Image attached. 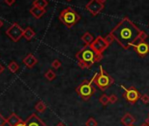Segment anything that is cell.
Returning a JSON list of instances; mask_svg holds the SVG:
<instances>
[{"mask_svg": "<svg viewBox=\"0 0 149 126\" xmlns=\"http://www.w3.org/2000/svg\"><path fill=\"white\" fill-rule=\"evenodd\" d=\"M147 37H148L147 33H146V32H144V31H141V32H140V34H139V41H145V40L147 39Z\"/></svg>", "mask_w": 149, "mask_h": 126, "instance_id": "d4e9b609", "label": "cell"}, {"mask_svg": "<svg viewBox=\"0 0 149 126\" xmlns=\"http://www.w3.org/2000/svg\"><path fill=\"white\" fill-rule=\"evenodd\" d=\"M94 79L95 76H93L92 79L89 81H83L76 89V93L81 96V97L84 101H88L96 91V89L94 87Z\"/></svg>", "mask_w": 149, "mask_h": 126, "instance_id": "5b68a950", "label": "cell"}, {"mask_svg": "<svg viewBox=\"0 0 149 126\" xmlns=\"http://www.w3.org/2000/svg\"><path fill=\"white\" fill-rule=\"evenodd\" d=\"M48 3L46 0H34L33 1V6H37L41 9H45Z\"/></svg>", "mask_w": 149, "mask_h": 126, "instance_id": "ac0fdd59", "label": "cell"}, {"mask_svg": "<svg viewBox=\"0 0 149 126\" xmlns=\"http://www.w3.org/2000/svg\"><path fill=\"white\" fill-rule=\"evenodd\" d=\"M30 13L36 19H40L41 18L45 13H46V10L45 9H41V8H39L37 6H33L31 9H30Z\"/></svg>", "mask_w": 149, "mask_h": 126, "instance_id": "5bb4252c", "label": "cell"}, {"mask_svg": "<svg viewBox=\"0 0 149 126\" xmlns=\"http://www.w3.org/2000/svg\"><path fill=\"white\" fill-rule=\"evenodd\" d=\"M67 1H68V2H70V1H71V0H67Z\"/></svg>", "mask_w": 149, "mask_h": 126, "instance_id": "74e56055", "label": "cell"}, {"mask_svg": "<svg viewBox=\"0 0 149 126\" xmlns=\"http://www.w3.org/2000/svg\"><path fill=\"white\" fill-rule=\"evenodd\" d=\"M81 39L82 40V42L85 44V46H90L92 43H93V41L95 40L93 35L89 32H86L82 37H81Z\"/></svg>", "mask_w": 149, "mask_h": 126, "instance_id": "9a60e30c", "label": "cell"}, {"mask_svg": "<svg viewBox=\"0 0 149 126\" xmlns=\"http://www.w3.org/2000/svg\"><path fill=\"white\" fill-rule=\"evenodd\" d=\"M52 67L55 68V69H58L62 67V62L59 61V60H55L53 62H52Z\"/></svg>", "mask_w": 149, "mask_h": 126, "instance_id": "484cf974", "label": "cell"}, {"mask_svg": "<svg viewBox=\"0 0 149 126\" xmlns=\"http://www.w3.org/2000/svg\"><path fill=\"white\" fill-rule=\"evenodd\" d=\"M5 70V68H4V67L1 65V64H0V74H1L2 73H3V71Z\"/></svg>", "mask_w": 149, "mask_h": 126, "instance_id": "4dcf8cb0", "label": "cell"}, {"mask_svg": "<svg viewBox=\"0 0 149 126\" xmlns=\"http://www.w3.org/2000/svg\"><path fill=\"white\" fill-rule=\"evenodd\" d=\"M7 123V119H6L1 114H0V126H5Z\"/></svg>", "mask_w": 149, "mask_h": 126, "instance_id": "f1b7e54d", "label": "cell"}, {"mask_svg": "<svg viewBox=\"0 0 149 126\" xmlns=\"http://www.w3.org/2000/svg\"><path fill=\"white\" fill-rule=\"evenodd\" d=\"M85 125H86V126H97V122L96 121L95 118L89 117V118L86 121Z\"/></svg>", "mask_w": 149, "mask_h": 126, "instance_id": "603a6c76", "label": "cell"}, {"mask_svg": "<svg viewBox=\"0 0 149 126\" xmlns=\"http://www.w3.org/2000/svg\"><path fill=\"white\" fill-rule=\"evenodd\" d=\"M2 25H3V21L0 20V27H2Z\"/></svg>", "mask_w": 149, "mask_h": 126, "instance_id": "8d00e7d4", "label": "cell"}, {"mask_svg": "<svg viewBox=\"0 0 149 126\" xmlns=\"http://www.w3.org/2000/svg\"><path fill=\"white\" fill-rule=\"evenodd\" d=\"M85 7L93 16H96L104 10L105 6L101 2H99V0H90Z\"/></svg>", "mask_w": 149, "mask_h": 126, "instance_id": "9c48e42d", "label": "cell"}, {"mask_svg": "<svg viewBox=\"0 0 149 126\" xmlns=\"http://www.w3.org/2000/svg\"><path fill=\"white\" fill-rule=\"evenodd\" d=\"M107 1V0H99V2H101L102 4H104V3H105Z\"/></svg>", "mask_w": 149, "mask_h": 126, "instance_id": "d590c367", "label": "cell"}, {"mask_svg": "<svg viewBox=\"0 0 149 126\" xmlns=\"http://www.w3.org/2000/svg\"><path fill=\"white\" fill-rule=\"evenodd\" d=\"M90 47L97 54H103V53L109 47V45L106 43V41L105 40V38H103L102 36H97L95 39V40L93 41V43L90 45Z\"/></svg>", "mask_w": 149, "mask_h": 126, "instance_id": "ba28073f", "label": "cell"}, {"mask_svg": "<svg viewBox=\"0 0 149 126\" xmlns=\"http://www.w3.org/2000/svg\"><path fill=\"white\" fill-rule=\"evenodd\" d=\"M22 119H20L15 113H12L8 118H7V123H9L10 126H16L19 123H22Z\"/></svg>", "mask_w": 149, "mask_h": 126, "instance_id": "2e32d148", "label": "cell"}, {"mask_svg": "<svg viewBox=\"0 0 149 126\" xmlns=\"http://www.w3.org/2000/svg\"><path fill=\"white\" fill-rule=\"evenodd\" d=\"M136 119L130 114V113H126L125 114L122 118H121V123L125 125V126H132L133 123H135Z\"/></svg>", "mask_w": 149, "mask_h": 126, "instance_id": "4fadbf2b", "label": "cell"}, {"mask_svg": "<svg viewBox=\"0 0 149 126\" xmlns=\"http://www.w3.org/2000/svg\"><path fill=\"white\" fill-rule=\"evenodd\" d=\"M45 77L48 80V81H53V80H55V77H56V74H55V73L53 71V70H51V69H49V70H47V72L45 74Z\"/></svg>", "mask_w": 149, "mask_h": 126, "instance_id": "44dd1931", "label": "cell"}, {"mask_svg": "<svg viewBox=\"0 0 149 126\" xmlns=\"http://www.w3.org/2000/svg\"><path fill=\"white\" fill-rule=\"evenodd\" d=\"M34 35H35V32H34V31L31 27H27V28H26V30H24L23 37H25L26 39L30 40V39H32L34 37Z\"/></svg>", "mask_w": 149, "mask_h": 126, "instance_id": "e0dca14e", "label": "cell"}, {"mask_svg": "<svg viewBox=\"0 0 149 126\" xmlns=\"http://www.w3.org/2000/svg\"><path fill=\"white\" fill-rule=\"evenodd\" d=\"M141 30L127 17L124 18L111 32L115 40L124 48L129 49L139 40Z\"/></svg>", "mask_w": 149, "mask_h": 126, "instance_id": "6da1fadb", "label": "cell"}, {"mask_svg": "<svg viewBox=\"0 0 149 126\" xmlns=\"http://www.w3.org/2000/svg\"><path fill=\"white\" fill-rule=\"evenodd\" d=\"M140 57H145L149 53V45L145 41H139L138 44L132 46Z\"/></svg>", "mask_w": 149, "mask_h": 126, "instance_id": "30bf717a", "label": "cell"}, {"mask_svg": "<svg viewBox=\"0 0 149 126\" xmlns=\"http://www.w3.org/2000/svg\"><path fill=\"white\" fill-rule=\"evenodd\" d=\"M140 100H141V102H142L143 103L146 104V103H149V96L146 95V94H144V95H142V96H140Z\"/></svg>", "mask_w": 149, "mask_h": 126, "instance_id": "4316f807", "label": "cell"}, {"mask_svg": "<svg viewBox=\"0 0 149 126\" xmlns=\"http://www.w3.org/2000/svg\"><path fill=\"white\" fill-rule=\"evenodd\" d=\"M76 58L81 68H89L93 64L99 62L103 59V54H97L90 46H85L76 54Z\"/></svg>", "mask_w": 149, "mask_h": 126, "instance_id": "7a4b0ae2", "label": "cell"}, {"mask_svg": "<svg viewBox=\"0 0 149 126\" xmlns=\"http://www.w3.org/2000/svg\"><path fill=\"white\" fill-rule=\"evenodd\" d=\"M6 34L14 41V42H18L21 37L24 34V30L17 24L14 23L12 24V25L11 27H9L6 31Z\"/></svg>", "mask_w": 149, "mask_h": 126, "instance_id": "52a82bcc", "label": "cell"}, {"mask_svg": "<svg viewBox=\"0 0 149 126\" xmlns=\"http://www.w3.org/2000/svg\"><path fill=\"white\" fill-rule=\"evenodd\" d=\"M5 2H6L8 6H12V4L15 3V0H5Z\"/></svg>", "mask_w": 149, "mask_h": 126, "instance_id": "f546056e", "label": "cell"}, {"mask_svg": "<svg viewBox=\"0 0 149 126\" xmlns=\"http://www.w3.org/2000/svg\"><path fill=\"white\" fill-rule=\"evenodd\" d=\"M35 109L40 112V113H43L46 109V105L42 102V101H40L36 105H35Z\"/></svg>", "mask_w": 149, "mask_h": 126, "instance_id": "d6986e66", "label": "cell"}, {"mask_svg": "<svg viewBox=\"0 0 149 126\" xmlns=\"http://www.w3.org/2000/svg\"><path fill=\"white\" fill-rule=\"evenodd\" d=\"M94 76V84L102 91L106 90L114 83V79L105 71L102 66H100V72L95 74Z\"/></svg>", "mask_w": 149, "mask_h": 126, "instance_id": "3957f363", "label": "cell"}, {"mask_svg": "<svg viewBox=\"0 0 149 126\" xmlns=\"http://www.w3.org/2000/svg\"><path fill=\"white\" fill-rule=\"evenodd\" d=\"M105 40L106 41V43L110 46L112 42L115 40V38H114V36L112 34V33H109L108 35H106V37L105 38Z\"/></svg>", "mask_w": 149, "mask_h": 126, "instance_id": "cb8c5ba5", "label": "cell"}, {"mask_svg": "<svg viewBox=\"0 0 149 126\" xmlns=\"http://www.w3.org/2000/svg\"><path fill=\"white\" fill-rule=\"evenodd\" d=\"M59 19L67 27L71 28L81 19V16L73 8L67 7L61 12V14L59 16Z\"/></svg>", "mask_w": 149, "mask_h": 126, "instance_id": "277c9868", "label": "cell"}, {"mask_svg": "<svg viewBox=\"0 0 149 126\" xmlns=\"http://www.w3.org/2000/svg\"><path fill=\"white\" fill-rule=\"evenodd\" d=\"M26 126H46V124L36 115L32 114L25 122Z\"/></svg>", "mask_w": 149, "mask_h": 126, "instance_id": "8fae6325", "label": "cell"}, {"mask_svg": "<svg viewBox=\"0 0 149 126\" xmlns=\"http://www.w3.org/2000/svg\"><path fill=\"white\" fill-rule=\"evenodd\" d=\"M19 65L17 62L15 61H12L9 65H8V69L12 72V73H16L19 70Z\"/></svg>", "mask_w": 149, "mask_h": 126, "instance_id": "7402d4cb", "label": "cell"}, {"mask_svg": "<svg viewBox=\"0 0 149 126\" xmlns=\"http://www.w3.org/2000/svg\"><path fill=\"white\" fill-rule=\"evenodd\" d=\"M146 123H147L148 125H149V116L146 117Z\"/></svg>", "mask_w": 149, "mask_h": 126, "instance_id": "836d02e7", "label": "cell"}, {"mask_svg": "<svg viewBox=\"0 0 149 126\" xmlns=\"http://www.w3.org/2000/svg\"><path fill=\"white\" fill-rule=\"evenodd\" d=\"M109 99H110V103H117L118 102V100H119V98H118V96H116V95H114V94H112V95H111V96H109Z\"/></svg>", "mask_w": 149, "mask_h": 126, "instance_id": "83f0119b", "label": "cell"}, {"mask_svg": "<svg viewBox=\"0 0 149 126\" xmlns=\"http://www.w3.org/2000/svg\"><path fill=\"white\" fill-rule=\"evenodd\" d=\"M99 103H100L103 106L108 105V103H110L109 96H107L106 94H103V95L100 96V98H99Z\"/></svg>", "mask_w": 149, "mask_h": 126, "instance_id": "ffe728a7", "label": "cell"}, {"mask_svg": "<svg viewBox=\"0 0 149 126\" xmlns=\"http://www.w3.org/2000/svg\"><path fill=\"white\" fill-rule=\"evenodd\" d=\"M121 88L124 90V97L125 99L131 104H134L135 103H137V101L139 99H140V94L138 91V90H136L134 87H131L129 89L125 88L124 86H121Z\"/></svg>", "mask_w": 149, "mask_h": 126, "instance_id": "8992f818", "label": "cell"}, {"mask_svg": "<svg viewBox=\"0 0 149 126\" xmlns=\"http://www.w3.org/2000/svg\"><path fill=\"white\" fill-rule=\"evenodd\" d=\"M37 62H38L37 59L32 54H29L28 55H26V58H24V60H23V63L29 68L33 67L37 64Z\"/></svg>", "mask_w": 149, "mask_h": 126, "instance_id": "7c38bea8", "label": "cell"}, {"mask_svg": "<svg viewBox=\"0 0 149 126\" xmlns=\"http://www.w3.org/2000/svg\"><path fill=\"white\" fill-rule=\"evenodd\" d=\"M55 126H66V125H65L63 123H58L57 125H55Z\"/></svg>", "mask_w": 149, "mask_h": 126, "instance_id": "d6a6232c", "label": "cell"}, {"mask_svg": "<svg viewBox=\"0 0 149 126\" xmlns=\"http://www.w3.org/2000/svg\"><path fill=\"white\" fill-rule=\"evenodd\" d=\"M16 126H26V123H25V122H22V123H19V124H17Z\"/></svg>", "mask_w": 149, "mask_h": 126, "instance_id": "1f68e13d", "label": "cell"}, {"mask_svg": "<svg viewBox=\"0 0 149 126\" xmlns=\"http://www.w3.org/2000/svg\"><path fill=\"white\" fill-rule=\"evenodd\" d=\"M139 126H149L147 123H142V124H140Z\"/></svg>", "mask_w": 149, "mask_h": 126, "instance_id": "e575fe53", "label": "cell"}]
</instances>
